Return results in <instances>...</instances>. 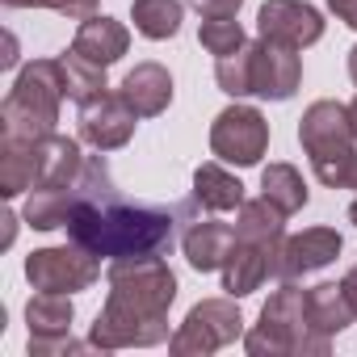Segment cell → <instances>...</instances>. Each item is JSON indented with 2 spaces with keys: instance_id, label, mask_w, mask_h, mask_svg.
I'll return each instance as SVG.
<instances>
[{
  "instance_id": "6da1fadb",
  "label": "cell",
  "mask_w": 357,
  "mask_h": 357,
  "mask_svg": "<svg viewBox=\"0 0 357 357\" xmlns=\"http://www.w3.org/2000/svg\"><path fill=\"white\" fill-rule=\"evenodd\" d=\"M105 307L93 319L89 344L101 353L114 349H151L168 340V307L176 303V273L160 252L118 257L105 269Z\"/></svg>"
},
{
  "instance_id": "7a4b0ae2",
  "label": "cell",
  "mask_w": 357,
  "mask_h": 357,
  "mask_svg": "<svg viewBox=\"0 0 357 357\" xmlns=\"http://www.w3.org/2000/svg\"><path fill=\"white\" fill-rule=\"evenodd\" d=\"M176 215L160 211V206H130V202H122L109 190V194L84 198L72 211L68 240L89 248L93 257H109V261H118V257H147V252H164L172 244Z\"/></svg>"
},
{
  "instance_id": "3957f363",
  "label": "cell",
  "mask_w": 357,
  "mask_h": 357,
  "mask_svg": "<svg viewBox=\"0 0 357 357\" xmlns=\"http://www.w3.org/2000/svg\"><path fill=\"white\" fill-rule=\"evenodd\" d=\"M244 349L252 357H328L332 336H324L307 315V290L294 282H282L269 303L261 307L252 332L244 336Z\"/></svg>"
},
{
  "instance_id": "277c9868",
  "label": "cell",
  "mask_w": 357,
  "mask_h": 357,
  "mask_svg": "<svg viewBox=\"0 0 357 357\" xmlns=\"http://www.w3.org/2000/svg\"><path fill=\"white\" fill-rule=\"evenodd\" d=\"M63 68L55 59H34L17 72L5 105H0V139L38 143L55 130L59 105H63Z\"/></svg>"
},
{
  "instance_id": "5b68a950",
  "label": "cell",
  "mask_w": 357,
  "mask_h": 357,
  "mask_svg": "<svg viewBox=\"0 0 357 357\" xmlns=\"http://www.w3.org/2000/svg\"><path fill=\"white\" fill-rule=\"evenodd\" d=\"M298 143L311 160L315 181L328 190H344V172L349 160L357 155V135H353V118L349 105L340 101H311L298 118Z\"/></svg>"
},
{
  "instance_id": "8992f818",
  "label": "cell",
  "mask_w": 357,
  "mask_h": 357,
  "mask_svg": "<svg viewBox=\"0 0 357 357\" xmlns=\"http://www.w3.org/2000/svg\"><path fill=\"white\" fill-rule=\"evenodd\" d=\"M244 336V315L240 303L227 298H202L198 307H190L185 324L168 336V353L172 357H211L227 344H236Z\"/></svg>"
},
{
  "instance_id": "52a82bcc",
  "label": "cell",
  "mask_w": 357,
  "mask_h": 357,
  "mask_svg": "<svg viewBox=\"0 0 357 357\" xmlns=\"http://www.w3.org/2000/svg\"><path fill=\"white\" fill-rule=\"evenodd\" d=\"M114 181H109V168L105 160H89L84 164V176L76 185H55V190H30L26 206H22V219L34 227V231H55V227H68L72 211L84 202V198H97V194H109Z\"/></svg>"
},
{
  "instance_id": "ba28073f",
  "label": "cell",
  "mask_w": 357,
  "mask_h": 357,
  "mask_svg": "<svg viewBox=\"0 0 357 357\" xmlns=\"http://www.w3.org/2000/svg\"><path fill=\"white\" fill-rule=\"evenodd\" d=\"M211 151L223 164L236 168H252L261 164V155L269 151V122L257 105H227L223 114H215L211 122Z\"/></svg>"
},
{
  "instance_id": "9c48e42d",
  "label": "cell",
  "mask_w": 357,
  "mask_h": 357,
  "mask_svg": "<svg viewBox=\"0 0 357 357\" xmlns=\"http://www.w3.org/2000/svg\"><path fill=\"white\" fill-rule=\"evenodd\" d=\"M26 278L34 290H55V294H76L97 286L101 278V257H93L80 244H63V248H38L26 257Z\"/></svg>"
},
{
  "instance_id": "30bf717a",
  "label": "cell",
  "mask_w": 357,
  "mask_h": 357,
  "mask_svg": "<svg viewBox=\"0 0 357 357\" xmlns=\"http://www.w3.org/2000/svg\"><path fill=\"white\" fill-rule=\"evenodd\" d=\"M72 294H55V290H38L26 303V324H30V353L34 357H51V353H80L93 344L72 340Z\"/></svg>"
},
{
  "instance_id": "8fae6325",
  "label": "cell",
  "mask_w": 357,
  "mask_h": 357,
  "mask_svg": "<svg viewBox=\"0 0 357 357\" xmlns=\"http://www.w3.org/2000/svg\"><path fill=\"white\" fill-rule=\"evenodd\" d=\"M252 47V97L265 101H290L303 84V59L294 47L273 43V38H257Z\"/></svg>"
},
{
  "instance_id": "7c38bea8",
  "label": "cell",
  "mask_w": 357,
  "mask_h": 357,
  "mask_svg": "<svg viewBox=\"0 0 357 357\" xmlns=\"http://www.w3.org/2000/svg\"><path fill=\"white\" fill-rule=\"evenodd\" d=\"M135 122H139V114L126 105L122 93H109V89L80 105V139L89 147H97V151L126 147L130 135H135Z\"/></svg>"
},
{
  "instance_id": "4fadbf2b",
  "label": "cell",
  "mask_w": 357,
  "mask_h": 357,
  "mask_svg": "<svg viewBox=\"0 0 357 357\" xmlns=\"http://www.w3.org/2000/svg\"><path fill=\"white\" fill-rule=\"evenodd\" d=\"M340 248H344V240H340L336 227H307V231H298V236H286V240H282V252H278V261H273V278H278V282L307 278V273L332 265V261L340 257Z\"/></svg>"
},
{
  "instance_id": "5bb4252c",
  "label": "cell",
  "mask_w": 357,
  "mask_h": 357,
  "mask_svg": "<svg viewBox=\"0 0 357 357\" xmlns=\"http://www.w3.org/2000/svg\"><path fill=\"white\" fill-rule=\"evenodd\" d=\"M257 30L273 43L303 51V47H315L324 38V17L307 0H265L257 13Z\"/></svg>"
},
{
  "instance_id": "9a60e30c",
  "label": "cell",
  "mask_w": 357,
  "mask_h": 357,
  "mask_svg": "<svg viewBox=\"0 0 357 357\" xmlns=\"http://www.w3.org/2000/svg\"><path fill=\"white\" fill-rule=\"evenodd\" d=\"M181 219H190L185 206H181ZM181 248H185V261L198 273H215V269L227 265V257L236 248V227L219 223V219H190L185 236H181Z\"/></svg>"
},
{
  "instance_id": "2e32d148",
  "label": "cell",
  "mask_w": 357,
  "mask_h": 357,
  "mask_svg": "<svg viewBox=\"0 0 357 357\" xmlns=\"http://www.w3.org/2000/svg\"><path fill=\"white\" fill-rule=\"evenodd\" d=\"M118 93L126 97V105L139 114V118H160L168 105H172V76H168V68L164 63H135L126 76H122V84H118Z\"/></svg>"
},
{
  "instance_id": "e0dca14e",
  "label": "cell",
  "mask_w": 357,
  "mask_h": 357,
  "mask_svg": "<svg viewBox=\"0 0 357 357\" xmlns=\"http://www.w3.org/2000/svg\"><path fill=\"white\" fill-rule=\"evenodd\" d=\"M84 155L80 143L51 130L47 139H38V176H34V190H55V185H76L84 176Z\"/></svg>"
},
{
  "instance_id": "ac0fdd59",
  "label": "cell",
  "mask_w": 357,
  "mask_h": 357,
  "mask_svg": "<svg viewBox=\"0 0 357 357\" xmlns=\"http://www.w3.org/2000/svg\"><path fill=\"white\" fill-rule=\"evenodd\" d=\"M72 51L84 55V59H93V63H101V68H109V63H118V59L130 51V30H126L122 22L97 13V17H89V22L76 26Z\"/></svg>"
},
{
  "instance_id": "d6986e66",
  "label": "cell",
  "mask_w": 357,
  "mask_h": 357,
  "mask_svg": "<svg viewBox=\"0 0 357 357\" xmlns=\"http://www.w3.org/2000/svg\"><path fill=\"white\" fill-rule=\"evenodd\" d=\"M286 219H290V215H282V211L261 194V198H252V202H244V206L236 211V240L261 244V248L273 252V261H278L282 240H286Z\"/></svg>"
},
{
  "instance_id": "ffe728a7",
  "label": "cell",
  "mask_w": 357,
  "mask_h": 357,
  "mask_svg": "<svg viewBox=\"0 0 357 357\" xmlns=\"http://www.w3.org/2000/svg\"><path fill=\"white\" fill-rule=\"evenodd\" d=\"M219 273H223V290H227L231 298H244V294H252L265 278H273V252H265L261 244L236 240V248H231V257H227V265H223Z\"/></svg>"
},
{
  "instance_id": "44dd1931",
  "label": "cell",
  "mask_w": 357,
  "mask_h": 357,
  "mask_svg": "<svg viewBox=\"0 0 357 357\" xmlns=\"http://www.w3.org/2000/svg\"><path fill=\"white\" fill-rule=\"evenodd\" d=\"M248 198H244V185L240 176H231L223 164H198L194 168V206L202 211H215V215H227V211H240Z\"/></svg>"
},
{
  "instance_id": "7402d4cb",
  "label": "cell",
  "mask_w": 357,
  "mask_h": 357,
  "mask_svg": "<svg viewBox=\"0 0 357 357\" xmlns=\"http://www.w3.org/2000/svg\"><path fill=\"white\" fill-rule=\"evenodd\" d=\"M307 315H311V324H315L324 336H336V332H344V328L357 319V311H353V303H349V294H344L340 282H319V286H311V290H307Z\"/></svg>"
},
{
  "instance_id": "603a6c76",
  "label": "cell",
  "mask_w": 357,
  "mask_h": 357,
  "mask_svg": "<svg viewBox=\"0 0 357 357\" xmlns=\"http://www.w3.org/2000/svg\"><path fill=\"white\" fill-rule=\"evenodd\" d=\"M38 176V143L0 139V198H17L34 190Z\"/></svg>"
},
{
  "instance_id": "cb8c5ba5",
  "label": "cell",
  "mask_w": 357,
  "mask_h": 357,
  "mask_svg": "<svg viewBox=\"0 0 357 357\" xmlns=\"http://www.w3.org/2000/svg\"><path fill=\"white\" fill-rule=\"evenodd\" d=\"M261 194L282 211V215H298L303 206H307V181H303V172L294 168V164H269L265 172H261Z\"/></svg>"
},
{
  "instance_id": "d4e9b609",
  "label": "cell",
  "mask_w": 357,
  "mask_h": 357,
  "mask_svg": "<svg viewBox=\"0 0 357 357\" xmlns=\"http://www.w3.org/2000/svg\"><path fill=\"white\" fill-rule=\"evenodd\" d=\"M130 17H135V30L151 43L176 38V30H181V0H135Z\"/></svg>"
},
{
  "instance_id": "484cf974",
  "label": "cell",
  "mask_w": 357,
  "mask_h": 357,
  "mask_svg": "<svg viewBox=\"0 0 357 357\" xmlns=\"http://www.w3.org/2000/svg\"><path fill=\"white\" fill-rule=\"evenodd\" d=\"M59 68H63V93L76 105H84V101H93L97 93L109 89L105 84V68L93 63V59H84V55H76V51H63L59 55Z\"/></svg>"
},
{
  "instance_id": "4316f807",
  "label": "cell",
  "mask_w": 357,
  "mask_h": 357,
  "mask_svg": "<svg viewBox=\"0 0 357 357\" xmlns=\"http://www.w3.org/2000/svg\"><path fill=\"white\" fill-rule=\"evenodd\" d=\"M215 80L227 97H252V47L244 43L240 51L223 55L215 63Z\"/></svg>"
},
{
  "instance_id": "83f0119b",
  "label": "cell",
  "mask_w": 357,
  "mask_h": 357,
  "mask_svg": "<svg viewBox=\"0 0 357 357\" xmlns=\"http://www.w3.org/2000/svg\"><path fill=\"white\" fill-rule=\"evenodd\" d=\"M198 38H202V47H206L215 59H223V55H231V51H240V47L248 43V38H244V26H240L236 17H202Z\"/></svg>"
},
{
  "instance_id": "f1b7e54d",
  "label": "cell",
  "mask_w": 357,
  "mask_h": 357,
  "mask_svg": "<svg viewBox=\"0 0 357 357\" xmlns=\"http://www.w3.org/2000/svg\"><path fill=\"white\" fill-rule=\"evenodd\" d=\"M5 9H51L72 22H89V17H97L101 0H5Z\"/></svg>"
},
{
  "instance_id": "f546056e",
  "label": "cell",
  "mask_w": 357,
  "mask_h": 357,
  "mask_svg": "<svg viewBox=\"0 0 357 357\" xmlns=\"http://www.w3.org/2000/svg\"><path fill=\"white\" fill-rule=\"evenodd\" d=\"M190 9H198L202 17H236L244 0H185Z\"/></svg>"
},
{
  "instance_id": "4dcf8cb0",
  "label": "cell",
  "mask_w": 357,
  "mask_h": 357,
  "mask_svg": "<svg viewBox=\"0 0 357 357\" xmlns=\"http://www.w3.org/2000/svg\"><path fill=\"white\" fill-rule=\"evenodd\" d=\"M328 9H332L344 26H353V30H357V0H328Z\"/></svg>"
},
{
  "instance_id": "1f68e13d",
  "label": "cell",
  "mask_w": 357,
  "mask_h": 357,
  "mask_svg": "<svg viewBox=\"0 0 357 357\" xmlns=\"http://www.w3.org/2000/svg\"><path fill=\"white\" fill-rule=\"evenodd\" d=\"M0 223H5V236H0V248H9V244H13V236H17V215H13V211H5V215H0Z\"/></svg>"
},
{
  "instance_id": "d6a6232c",
  "label": "cell",
  "mask_w": 357,
  "mask_h": 357,
  "mask_svg": "<svg viewBox=\"0 0 357 357\" xmlns=\"http://www.w3.org/2000/svg\"><path fill=\"white\" fill-rule=\"evenodd\" d=\"M340 286H344V294H349V303H353V311H357V265L340 278Z\"/></svg>"
},
{
  "instance_id": "836d02e7",
  "label": "cell",
  "mask_w": 357,
  "mask_h": 357,
  "mask_svg": "<svg viewBox=\"0 0 357 357\" xmlns=\"http://www.w3.org/2000/svg\"><path fill=\"white\" fill-rule=\"evenodd\" d=\"M344 190H357V155L349 160V172H344Z\"/></svg>"
},
{
  "instance_id": "e575fe53",
  "label": "cell",
  "mask_w": 357,
  "mask_h": 357,
  "mask_svg": "<svg viewBox=\"0 0 357 357\" xmlns=\"http://www.w3.org/2000/svg\"><path fill=\"white\" fill-rule=\"evenodd\" d=\"M5 68H13L17 63V43H13V34H9V47H5V59H0Z\"/></svg>"
},
{
  "instance_id": "d590c367",
  "label": "cell",
  "mask_w": 357,
  "mask_h": 357,
  "mask_svg": "<svg viewBox=\"0 0 357 357\" xmlns=\"http://www.w3.org/2000/svg\"><path fill=\"white\" fill-rule=\"evenodd\" d=\"M349 76H353V84H357V47L349 51Z\"/></svg>"
},
{
  "instance_id": "8d00e7d4",
  "label": "cell",
  "mask_w": 357,
  "mask_h": 357,
  "mask_svg": "<svg viewBox=\"0 0 357 357\" xmlns=\"http://www.w3.org/2000/svg\"><path fill=\"white\" fill-rule=\"evenodd\" d=\"M349 118H353V135H357V97L349 101Z\"/></svg>"
},
{
  "instance_id": "74e56055",
  "label": "cell",
  "mask_w": 357,
  "mask_h": 357,
  "mask_svg": "<svg viewBox=\"0 0 357 357\" xmlns=\"http://www.w3.org/2000/svg\"><path fill=\"white\" fill-rule=\"evenodd\" d=\"M349 223H357V198H353V206H349Z\"/></svg>"
}]
</instances>
